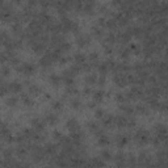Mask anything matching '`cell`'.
<instances>
[{
    "mask_svg": "<svg viewBox=\"0 0 168 168\" xmlns=\"http://www.w3.org/2000/svg\"><path fill=\"white\" fill-rule=\"evenodd\" d=\"M101 159H104V160H110V159H112V154L108 150H102L101 151Z\"/></svg>",
    "mask_w": 168,
    "mask_h": 168,
    "instance_id": "obj_34",
    "label": "cell"
},
{
    "mask_svg": "<svg viewBox=\"0 0 168 168\" xmlns=\"http://www.w3.org/2000/svg\"><path fill=\"white\" fill-rule=\"evenodd\" d=\"M95 116H96V118H102L104 116H105V112H104L102 109H96L95 110Z\"/></svg>",
    "mask_w": 168,
    "mask_h": 168,
    "instance_id": "obj_39",
    "label": "cell"
},
{
    "mask_svg": "<svg viewBox=\"0 0 168 168\" xmlns=\"http://www.w3.org/2000/svg\"><path fill=\"white\" fill-rule=\"evenodd\" d=\"M86 82H87V84H96L97 83V76H96V75H88L86 78Z\"/></svg>",
    "mask_w": 168,
    "mask_h": 168,
    "instance_id": "obj_29",
    "label": "cell"
},
{
    "mask_svg": "<svg viewBox=\"0 0 168 168\" xmlns=\"http://www.w3.org/2000/svg\"><path fill=\"white\" fill-rule=\"evenodd\" d=\"M116 142H117L118 147H125L129 143V138H127V135H117Z\"/></svg>",
    "mask_w": 168,
    "mask_h": 168,
    "instance_id": "obj_15",
    "label": "cell"
},
{
    "mask_svg": "<svg viewBox=\"0 0 168 168\" xmlns=\"http://www.w3.org/2000/svg\"><path fill=\"white\" fill-rule=\"evenodd\" d=\"M116 100H117V102H119V104H126V101L129 99H127V95H125V93H116Z\"/></svg>",
    "mask_w": 168,
    "mask_h": 168,
    "instance_id": "obj_20",
    "label": "cell"
},
{
    "mask_svg": "<svg viewBox=\"0 0 168 168\" xmlns=\"http://www.w3.org/2000/svg\"><path fill=\"white\" fill-rule=\"evenodd\" d=\"M11 17H12V7L7 5V4H3L0 7V20L7 22L8 20H11Z\"/></svg>",
    "mask_w": 168,
    "mask_h": 168,
    "instance_id": "obj_3",
    "label": "cell"
},
{
    "mask_svg": "<svg viewBox=\"0 0 168 168\" xmlns=\"http://www.w3.org/2000/svg\"><path fill=\"white\" fill-rule=\"evenodd\" d=\"M2 83H4V76L0 74V84H2Z\"/></svg>",
    "mask_w": 168,
    "mask_h": 168,
    "instance_id": "obj_50",
    "label": "cell"
},
{
    "mask_svg": "<svg viewBox=\"0 0 168 168\" xmlns=\"http://www.w3.org/2000/svg\"><path fill=\"white\" fill-rule=\"evenodd\" d=\"M43 151H45V154L49 155V156H55V154H57V146L51 145V143H47V145L43 147Z\"/></svg>",
    "mask_w": 168,
    "mask_h": 168,
    "instance_id": "obj_11",
    "label": "cell"
},
{
    "mask_svg": "<svg viewBox=\"0 0 168 168\" xmlns=\"http://www.w3.org/2000/svg\"><path fill=\"white\" fill-rule=\"evenodd\" d=\"M63 83L66 84V87H71V86H75V80H74V78H71V76H65L62 79Z\"/></svg>",
    "mask_w": 168,
    "mask_h": 168,
    "instance_id": "obj_28",
    "label": "cell"
},
{
    "mask_svg": "<svg viewBox=\"0 0 168 168\" xmlns=\"http://www.w3.org/2000/svg\"><path fill=\"white\" fill-rule=\"evenodd\" d=\"M116 160H117V164L118 166H122L123 164V160H125V156H123L122 154H118V155H116Z\"/></svg>",
    "mask_w": 168,
    "mask_h": 168,
    "instance_id": "obj_37",
    "label": "cell"
},
{
    "mask_svg": "<svg viewBox=\"0 0 168 168\" xmlns=\"http://www.w3.org/2000/svg\"><path fill=\"white\" fill-rule=\"evenodd\" d=\"M8 93H9V87H8V84L2 83L0 84V96H5Z\"/></svg>",
    "mask_w": 168,
    "mask_h": 168,
    "instance_id": "obj_26",
    "label": "cell"
},
{
    "mask_svg": "<svg viewBox=\"0 0 168 168\" xmlns=\"http://www.w3.org/2000/svg\"><path fill=\"white\" fill-rule=\"evenodd\" d=\"M84 93H91V89H89V88H86V89H84Z\"/></svg>",
    "mask_w": 168,
    "mask_h": 168,
    "instance_id": "obj_49",
    "label": "cell"
},
{
    "mask_svg": "<svg viewBox=\"0 0 168 168\" xmlns=\"http://www.w3.org/2000/svg\"><path fill=\"white\" fill-rule=\"evenodd\" d=\"M135 141H137L139 145H147L150 142V134L149 131L145 129H141L135 133Z\"/></svg>",
    "mask_w": 168,
    "mask_h": 168,
    "instance_id": "obj_2",
    "label": "cell"
},
{
    "mask_svg": "<svg viewBox=\"0 0 168 168\" xmlns=\"http://www.w3.org/2000/svg\"><path fill=\"white\" fill-rule=\"evenodd\" d=\"M97 70H99L100 75H105V74L108 72V71H109L108 66L105 65V62H104V63H99V65H97Z\"/></svg>",
    "mask_w": 168,
    "mask_h": 168,
    "instance_id": "obj_23",
    "label": "cell"
},
{
    "mask_svg": "<svg viewBox=\"0 0 168 168\" xmlns=\"http://www.w3.org/2000/svg\"><path fill=\"white\" fill-rule=\"evenodd\" d=\"M80 106H82V102H80V100H78V99H74L72 101H71V108L72 109H80Z\"/></svg>",
    "mask_w": 168,
    "mask_h": 168,
    "instance_id": "obj_30",
    "label": "cell"
},
{
    "mask_svg": "<svg viewBox=\"0 0 168 168\" xmlns=\"http://www.w3.org/2000/svg\"><path fill=\"white\" fill-rule=\"evenodd\" d=\"M113 4L114 5H119V4H121V0H113Z\"/></svg>",
    "mask_w": 168,
    "mask_h": 168,
    "instance_id": "obj_48",
    "label": "cell"
},
{
    "mask_svg": "<svg viewBox=\"0 0 168 168\" xmlns=\"http://www.w3.org/2000/svg\"><path fill=\"white\" fill-rule=\"evenodd\" d=\"M102 122L105 127H114V117L110 114H105L102 117Z\"/></svg>",
    "mask_w": 168,
    "mask_h": 168,
    "instance_id": "obj_12",
    "label": "cell"
},
{
    "mask_svg": "<svg viewBox=\"0 0 168 168\" xmlns=\"http://www.w3.org/2000/svg\"><path fill=\"white\" fill-rule=\"evenodd\" d=\"M0 74H2L4 78H7L8 75L11 74V69H9V67H7V66H2V69H0Z\"/></svg>",
    "mask_w": 168,
    "mask_h": 168,
    "instance_id": "obj_33",
    "label": "cell"
},
{
    "mask_svg": "<svg viewBox=\"0 0 168 168\" xmlns=\"http://www.w3.org/2000/svg\"><path fill=\"white\" fill-rule=\"evenodd\" d=\"M51 108H53L54 110H61L63 108V104L61 101H54L53 104H51Z\"/></svg>",
    "mask_w": 168,
    "mask_h": 168,
    "instance_id": "obj_36",
    "label": "cell"
},
{
    "mask_svg": "<svg viewBox=\"0 0 168 168\" xmlns=\"http://www.w3.org/2000/svg\"><path fill=\"white\" fill-rule=\"evenodd\" d=\"M7 62V55L5 53H0V65H3V63Z\"/></svg>",
    "mask_w": 168,
    "mask_h": 168,
    "instance_id": "obj_43",
    "label": "cell"
},
{
    "mask_svg": "<svg viewBox=\"0 0 168 168\" xmlns=\"http://www.w3.org/2000/svg\"><path fill=\"white\" fill-rule=\"evenodd\" d=\"M18 104V99L17 97H15V96H11V97H8L7 99V105L8 106H16Z\"/></svg>",
    "mask_w": 168,
    "mask_h": 168,
    "instance_id": "obj_24",
    "label": "cell"
},
{
    "mask_svg": "<svg viewBox=\"0 0 168 168\" xmlns=\"http://www.w3.org/2000/svg\"><path fill=\"white\" fill-rule=\"evenodd\" d=\"M62 135H63V134L61 133V131H54V133H53V138L57 139V141H59V138H61Z\"/></svg>",
    "mask_w": 168,
    "mask_h": 168,
    "instance_id": "obj_44",
    "label": "cell"
},
{
    "mask_svg": "<svg viewBox=\"0 0 168 168\" xmlns=\"http://www.w3.org/2000/svg\"><path fill=\"white\" fill-rule=\"evenodd\" d=\"M38 3V0H29V5L30 7H33V5H35V4Z\"/></svg>",
    "mask_w": 168,
    "mask_h": 168,
    "instance_id": "obj_47",
    "label": "cell"
},
{
    "mask_svg": "<svg viewBox=\"0 0 168 168\" xmlns=\"http://www.w3.org/2000/svg\"><path fill=\"white\" fill-rule=\"evenodd\" d=\"M126 119H127V117H123V116H117V117H114V126L126 127Z\"/></svg>",
    "mask_w": 168,
    "mask_h": 168,
    "instance_id": "obj_13",
    "label": "cell"
},
{
    "mask_svg": "<svg viewBox=\"0 0 168 168\" xmlns=\"http://www.w3.org/2000/svg\"><path fill=\"white\" fill-rule=\"evenodd\" d=\"M8 39H9V35H8V33L5 30H2L0 32V45L4 46V43H5Z\"/></svg>",
    "mask_w": 168,
    "mask_h": 168,
    "instance_id": "obj_27",
    "label": "cell"
},
{
    "mask_svg": "<svg viewBox=\"0 0 168 168\" xmlns=\"http://www.w3.org/2000/svg\"><path fill=\"white\" fill-rule=\"evenodd\" d=\"M119 108H121V110L123 112V113H126V116H131V114L134 113V109H133V108H131L130 105H125V104H121V106H119Z\"/></svg>",
    "mask_w": 168,
    "mask_h": 168,
    "instance_id": "obj_21",
    "label": "cell"
},
{
    "mask_svg": "<svg viewBox=\"0 0 168 168\" xmlns=\"http://www.w3.org/2000/svg\"><path fill=\"white\" fill-rule=\"evenodd\" d=\"M114 83L117 84L118 87H125L126 84H127L126 76L121 75V72H117V75H114Z\"/></svg>",
    "mask_w": 168,
    "mask_h": 168,
    "instance_id": "obj_10",
    "label": "cell"
},
{
    "mask_svg": "<svg viewBox=\"0 0 168 168\" xmlns=\"http://www.w3.org/2000/svg\"><path fill=\"white\" fill-rule=\"evenodd\" d=\"M21 101H22L24 105H26V106L34 105V101H33V99H32L30 95H22L21 96Z\"/></svg>",
    "mask_w": 168,
    "mask_h": 168,
    "instance_id": "obj_17",
    "label": "cell"
},
{
    "mask_svg": "<svg viewBox=\"0 0 168 168\" xmlns=\"http://www.w3.org/2000/svg\"><path fill=\"white\" fill-rule=\"evenodd\" d=\"M92 33H93V35H95L96 38H100L102 35L101 29H99V28H93V29H92Z\"/></svg>",
    "mask_w": 168,
    "mask_h": 168,
    "instance_id": "obj_38",
    "label": "cell"
},
{
    "mask_svg": "<svg viewBox=\"0 0 168 168\" xmlns=\"http://www.w3.org/2000/svg\"><path fill=\"white\" fill-rule=\"evenodd\" d=\"M46 122H49V123H51V125H55V123L58 122V117L55 116L54 113H49L46 116Z\"/></svg>",
    "mask_w": 168,
    "mask_h": 168,
    "instance_id": "obj_22",
    "label": "cell"
},
{
    "mask_svg": "<svg viewBox=\"0 0 168 168\" xmlns=\"http://www.w3.org/2000/svg\"><path fill=\"white\" fill-rule=\"evenodd\" d=\"M53 63H54V62H53V59H51L46 53L42 55V58H41V59H39V66L43 67V69H46V67L51 66Z\"/></svg>",
    "mask_w": 168,
    "mask_h": 168,
    "instance_id": "obj_9",
    "label": "cell"
},
{
    "mask_svg": "<svg viewBox=\"0 0 168 168\" xmlns=\"http://www.w3.org/2000/svg\"><path fill=\"white\" fill-rule=\"evenodd\" d=\"M88 129H89L92 133H96L97 130H100V127L96 122H88Z\"/></svg>",
    "mask_w": 168,
    "mask_h": 168,
    "instance_id": "obj_31",
    "label": "cell"
},
{
    "mask_svg": "<svg viewBox=\"0 0 168 168\" xmlns=\"http://www.w3.org/2000/svg\"><path fill=\"white\" fill-rule=\"evenodd\" d=\"M89 42H91V37L88 34H80V35H78V38H76V45L79 47H87L88 45H89Z\"/></svg>",
    "mask_w": 168,
    "mask_h": 168,
    "instance_id": "obj_5",
    "label": "cell"
},
{
    "mask_svg": "<svg viewBox=\"0 0 168 168\" xmlns=\"http://www.w3.org/2000/svg\"><path fill=\"white\" fill-rule=\"evenodd\" d=\"M26 153H28V149H26V147H25V146H24V145H22V143H21V146H20V147H18V149H17V150H16V154H17V155H18V156H20V158L25 156V155H26Z\"/></svg>",
    "mask_w": 168,
    "mask_h": 168,
    "instance_id": "obj_25",
    "label": "cell"
},
{
    "mask_svg": "<svg viewBox=\"0 0 168 168\" xmlns=\"http://www.w3.org/2000/svg\"><path fill=\"white\" fill-rule=\"evenodd\" d=\"M86 61H87V57L84 54H82V53H78V54L74 55V62L78 63V65H83Z\"/></svg>",
    "mask_w": 168,
    "mask_h": 168,
    "instance_id": "obj_18",
    "label": "cell"
},
{
    "mask_svg": "<svg viewBox=\"0 0 168 168\" xmlns=\"http://www.w3.org/2000/svg\"><path fill=\"white\" fill-rule=\"evenodd\" d=\"M70 138L72 139V141H82L83 138V133L80 130H76V131H71L70 134Z\"/></svg>",
    "mask_w": 168,
    "mask_h": 168,
    "instance_id": "obj_19",
    "label": "cell"
},
{
    "mask_svg": "<svg viewBox=\"0 0 168 168\" xmlns=\"http://www.w3.org/2000/svg\"><path fill=\"white\" fill-rule=\"evenodd\" d=\"M29 93L37 96L39 93V88L37 86H34V84H32V86H29Z\"/></svg>",
    "mask_w": 168,
    "mask_h": 168,
    "instance_id": "obj_32",
    "label": "cell"
},
{
    "mask_svg": "<svg viewBox=\"0 0 168 168\" xmlns=\"http://www.w3.org/2000/svg\"><path fill=\"white\" fill-rule=\"evenodd\" d=\"M89 59H91V62H92V63H95V61L97 62V59H99L97 53H92V54L89 55Z\"/></svg>",
    "mask_w": 168,
    "mask_h": 168,
    "instance_id": "obj_42",
    "label": "cell"
},
{
    "mask_svg": "<svg viewBox=\"0 0 168 168\" xmlns=\"http://www.w3.org/2000/svg\"><path fill=\"white\" fill-rule=\"evenodd\" d=\"M66 126H67V129H69L70 131L80 130V125H79V122H78L75 118H70L69 121L66 122Z\"/></svg>",
    "mask_w": 168,
    "mask_h": 168,
    "instance_id": "obj_7",
    "label": "cell"
},
{
    "mask_svg": "<svg viewBox=\"0 0 168 168\" xmlns=\"http://www.w3.org/2000/svg\"><path fill=\"white\" fill-rule=\"evenodd\" d=\"M119 51H121V54H119V55H121L122 58H127V57H129V54H130V49H121Z\"/></svg>",
    "mask_w": 168,
    "mask_h": 168,
    "instance_id": "obj_40",
    "label": "cell"
},
{
    "mask_svg": "<svg viewBox=\"0 0 168 168\" xmlns=\"http://www.w3.org/2000/svg\"><path fill=\"white\" fill-rule=\"evenodd\" d=\"M137 112H139V113H147V108L141 104V105L137 106Z\"/></svg>",
    "mask_w": 168,
    "mask_h": 168,
    "instance_id": "obj_41",
    "label": "cell"
},
{
    "mask_svg": "<svg viewBox=\"0 0 168 168\" xmlns=\"http://www.w3.org/2000/svg\"><path fill=\"white\" fill-rule=\"evenodd\" d=\"M97 83L100 84V86H102V84L105 83V75H101V76L97 79Z\"/></svg>",
    "mask_w": 168,
    "mask_h": 168,
    "instance_id": "obj_45",
    "label": "cell"
},
{
    "mask_svg": "<svg viewBox=\"0 0 168 168\" xmlns=\"http://www.w3.org/2000/svg\"><path fill=\"white\" fill-rule=\"evenodd\" d=\"M96 135H97V143L100 146H102V147H105V146H108L110 143V139H109V137L104 133V131H101V130H97L95 133Z\"/></svg>",
    "mask_w": 168,
    "mask_h": 168,
    "instance_id": "obj_4",
    "label": "cell"
},
{
    "mask_svg": "<svg viewBox=\"0 0 168 168\" xmlns=\"http://www.w3.org/2000/svg\"><path fill=\"white\" fill-rule=\"evenodd\" d=\"M91 164H93V166H104V163L101 160H97V159H95V160L91 162Z\"/></svg>",
    "mask_w": 168,
    "mask_h": 168,
    "instance_id": "obj_46",
    "label": "cell"
},
{
    "mask_svg": "<svg viewBox=\"0 0 168 168\" xmlns=\"http://www.w3.org/2000/svg\"><path fill=\"white\" fill-rule=\"evenodd\" d=\"M66 92H67V93H69V95H78L79 93V91L76 89V88H75L74 86H71V87H67L66 88Z\"/></svg>",
    "mask_w": 168,
    "mask_h": 168,
    "instance_id": "obj_35",
    "label": "cell"
},
{
    "mask_svg": "<svg viewBox=\"0 0 168 168\" xmlns=\"http://www.w3.org/2000/svg\"><path fill=\"white\" fill-rule=\"evenodd\" d=\"M16 70L18 71V72H22L28 75V76H30V75H34L35 71H37V67L34 65H32V63H22L21 66H16Z\"/></svg>",
    "mask_w": 168,
    "mask_h": 168,
    "instance_id": "obj_1",
    "label": "cell"
},
{
    "mask_svg": "<svg viewBox=\"0 0 168 168\" xmlns=\"http://www.w3.org/2000/svg\"><path fill=\"white\" fill-rule=\"evenodd\" d=\"M8 87H9V92L12 93H20L22 91V84L20 82H12L8 84Z\"/></svg>",
    "mask_w": 168,
    "mask_h": 168,
    "instance_id": "obj_8",
    "label": "cell"
},
{
    "mask_svg": "<svg viewBox=\"0 0 168 168\" xmlns=\"http://www.w3.org/2000/svg\"><path fill=\"white\" fill-rule=\"evenodd\" d=\"M30 125L33 126L34 130H37V131H42L43 129H45V122H43L41 118H33L30 121Z\"/></svg>",
    "mask_w": 168,
    "mask_h": 168,
    "instance_id": "obj_6",
    "label": "cell"
},
{
    "mask_svg": "<svg viewBox=\"0 0 168 168\" xmlns=\"http://www.w3.org/2000/svg\"><path fill=\"white\" fill-rule=\"evenodd\" d=\"M105 92L104 91H101V89H97V91H95L93 92V101L95 102H101L102 100H104V97H105Z\"/></svg>",
    "mask_w": 168,
    "mask_h": 168,
    "instance_id": "obj_14",
    "label": "cell"
},
{
    "mask_svg": "<svg viewBox=\"0 0 168 168\" xmlns=\"http://www.w3.org/2000/svg\"><path fill=\"white\" fill-rule=\"evenodd\" d=\"M49 82L53 84L54 87H58L59 84L62 83V78L59 76V75H57V74H51L50 76H49Z\"/></svg>",
    "mask_w": 168,
    "mask_h": 168,
    "instance_id": "obj_16",
    "label": "cell"
}]
</instances>
